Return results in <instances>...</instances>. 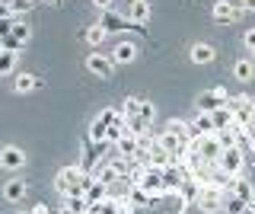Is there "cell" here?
Here are the masks:
<instances>
[{
  "label": "cell",
  "instance_id": "3957f363",
  "mask_svg": "<svg viewBox=\"0 0 255 214\" xmlns=\"http://www.w3.org/2000/svg\"><path fill=\"white\" fill-rule=\"evenodd\" d=\"M230 102V90L227 86H211V90H204L201 96L195 99V109L198 112H217Z\"/></svg>",
  "mask_w": 255,
  "mask_h": 214
},
{
  "label": "cell",
  "instance_id": "9a60e30c",
  "mask_svg": "<svg viewBox=\"0 0 255 214\" xmlns=\"http://www.w3.org/2000/svg\"><path fill=\"white\" fill-rule=\"evenodd\" d=\"M150 10H153V6L150 3H143V0H131V3H128V19L131 22H137V26H143V22L150 19Z\"/></svg>",
  "mask_w": 255,
  "mask_h": 214
},
{
  "label": "cell",
  "instance_id": "d4e9b609",
  "mask_svg": "<svg viewBox=\"0 0 255 214\" xmlns=\"http://www.w3.org/2000/svg\"><path fill=\"white\" fill-rule=\"evenodd\" d=\"M83 38H86V45H93V48H99V45L106 42V29H102L99 22H93V26H90V29L83 32Z\"/></svg>",
  "mask_w": 255,
  "mask_h": 214
},
{
  "label": "cell",
  "instance_id": "6da1fadb",
  "mask_svg": "<svg viewBox=\"0 0 255 214\" xmlns=\"http://www.w3.org/2000/svg\"><path fill=\"white\" fill-rule=\"evenodd\" d=\"M243 163H246V150L243 147H230V150H220L214 170L223 173V176H230V179H236V176H243Z\"/></svg>",
  "mask_w": 255,
  "mask_h": 214
},
{
  "label": "cell",
  "instance_id": "44dd1931",
  "mask_svg": "<svg viewBox=\"0 0 255 214\" xmlns=\"http://www.w3.org/2000/svg\"><path fill=\"white\" fill-rule=\"evenodd\" d=\"M175 192L182 195V202H185V205H198V195H201V186H198L195 179H185V182H182L179 189H175Z\"/></svg>",
  "mask_w": 255,
  "mask_h": 214
},
{
  "label": "cell",
  "instance_id": "52a82bcc",
  "mask_svg": "<svg viewBox=\"0 0 255 214\" xmlns=\"http://www.w3.org/2000/svg\"><path fill=\"white\" fill-rule=\"evenodd\" d=\"M243 6H236V3H230V0H220L217 6L211 10V16H214V22L217 26H227V22H236V19H243Z\"/></svg>",
  "mask_w": 255,
  "mask_h": 214
},
{
  "label": "cell",
  "instance_id": "f35d334b",
  "mask_svg": "<svg viewBox=\"0 0 255 214\" xmlns=\"http://www.w3.org/2000/svg\"><path fill=\"white\" fill-rule=\"evenodd\" d=\"M29 214H51V211H48V205H35V208H32Z\"/></svg>",
  "mask_w": 255,
  "mask_h": 214
},
{
  "label": "cell",
  "instance_id": "f1b7e54d",
  "mask_svg": "<svg viewBox=\"0 0 255 214\" xmlns=\"http://www.w3.org/2000/svg\"><path fill=\"white\" fill-rule=\"evenodd\" d=\"M96 118H99V122H106V125H109V128H112V125H118V122H125V115H122V109H112V106H106V109H102V112H99V115H96Z\"/></svg>",
  "mask_w": 255,
  "mask_h": 214
},
{
  "label": "cell",
  "instance_id": "7dc6e473",
  "mask_svg": "<svg viewBox=\"0 0 255 214\" xmlns=\"http://www.w3.org/2000/svg\"><path fill=\"white\" fill-rule=\"evenodd\" d=\"M252 61H255V54H252Z\"/></svg>",
  "mask_w": 255,
  "mask_h": 214
},
{
  "label": "cell",
  "instance_id": "bcb514c9",
  "mask_svg": "<svg viewBox=\"0 0 255 214\" xmlns=\"http://www.w3.org/2000/svg\"><path fill=\"white\" fill-rule=\"evenodd\" d=\"M143 3H150V0H143Z\"/></svg>",
  "mask_w": 255,
  "mask_h": 214
},
{
  "label": "cell",
  "instance_id": "484cf974",
  "mask_svg": "<svg viewBox=\"0 0 255 214\" xmlns=\"http://www.w3.org/2000/svg\"><path fill=\"white\" fill-rule=\"evenodd\" d=\"M106 134H109V125L99 122V118H93V125H90V141H93V144H102V147H106Z\"/></svg>",
  "mask_w": 255,
  "mask_h": 214
},
{
  "label": "cell",
  "instance_id": "836d02e7",
  "mask_svg": "<svg viewBox=\"0 0 255 214\" xmlns=\"http://www.w3.org/2000/svg\"><path fill=\"white\" fill-rule=\"evenodd\" d=\"M13 22H16V16H6V19H0V38H6L13 32Z\"/></svg>",
  "mask_w": 255,
  "mask_h": 214
},
{
  "label": "cell",
  "instance_id": "7a4b0ae2",
  "mask_svg": "<svg viewBox=\"0 0 255 214\" xmlns=\"http://www.w3.org/2000/svg\"><path fill=\"white\" fill-rule=\"evenodd\" d=\"M137 186H140L150 198H153V202L169 192V189H166V179H163V170H156V166H143V173H140Z\"/></svg>",
  "mask_w": 255,
  "mask_h": 214
},
{
  "label": "cell",
  "instance_id": "83f0119b",
  "mask_svg": "<svg viewBox=\"0 0 255 214\" xmlns=\"http://www.w3.org/2000/svg\"><path fill=\"white\" fill-rule=\"evenodd\" d=\"M220 211H227V214H243V211H246V202L227 192V195H223V208H220Z\"/></svg>",
  "mask_w": 255,
  "mask_h": 214
},
{
  "label": "cell",
  "instance_id": "8d00e7d4",
  "mask_svg": "<svg viewBox=\"0 0 255 214\" xmlns=\"http://www.w3.org/2000/svg\"><path fill=\"white\" fill-rule=\"evenodd\" d=\"M112 3H115V0H93V6H96V10H102V13L112 10Z\"/></svg>",
  "mask_w": 255,
  "mask_h": 214
},
{
  "label": "cell",
  "instance_id": "8fae6325",
  "mask_svg": "<svg viewBox=\"0 0 255 214\" xmlns=\"http://www.w3.org/2000/svg\"><path fill=\"white\" fill-rule=\"evenodd\" d=\"M195 144H198V154H201L207 163H217L220 144H217V138H214V134H207V138H195Z\"/></svg>",
  "mask_w": 255,
  "mask_h": 214
},
{
  "label": "cell",
  "instance_id": "ee69618b",
  "mask_svg": "<svg viewBox=\"0 0 255 214\" xmlns=\"http://www.w3.org/2000/svg\"><path fill=\"white\" fill-rule=\"evenodd\" d=\"M252 125H255V112H252Z\"/></svg>",
  "mask_w": 255,
  "mask_h": 214
},
{
  "label": "cell",
  "instance_id": "4fadbf2b",
  "mask_svg": "<svg viewBox=\"0 0 255 214\" xmlns=\"http://www.w3.org/2000/svg\"><path fill=\"white\" fill-rule=\"evenodd\" d=\"M112 61H115V64H131V61H137V45L134 42H118L115 51H112Z\"/></svg>",
  "mask_w": 255,
  "mask_h": 214
},
{
  "label": "cell",
  "instance_id": "74e56055",
  "mask_svg": "<svg viewBox=\"0 0 255 214\" xmlns=\"http://www.w3.org/2000/svg\"><path fill=\"white\" fill-rule=\"evenodd\" d=\"M6 16H13V10H10V3H0V19H6Z\"/></svg>",
  "mask_w": 255,
  "mask_h": 214
},
{
  "label": "cell",
  "instance_id": "5bb4252c",
  "mask_svg": "<svg viewBox=\"0 0 255 214\" xmlns=\"http://www.w3.org/2000/svg\"><path fill=\"white\" fill-rule=\"evenodd\" d=\"M230 195H236V198H243L246 205H252V202H255V186H252L249 179L236 176V179H233V186H230Z\"/></svg>",
  "mask_w": 255,
  "mask_h": 214
},
{
  "label": "cell",
  "instance_id": "d590c367",
  "mask_svg": "<svg viewBox=\"0 0 255 214\" xmlns=\"http://www.w3.org/2000/svg\"><path fill=\"white\" fill-rule=\"evenodd\" d=\"M10 10H13V16L22 13V10H29V0H10Z\"/></svg>",
  "mask_w": 255,
  "mask_h": 214
},
{
  "label": "cell",
  "instance_id": "e575fe53",
  "mask_svg": "<svg viewBox=\"0 0 255 214\" xmlns=\"http://www.w3.org/2000/svg\"><path fill=\"white\" fill-rule=\"evenodd\" d=\"M243 45H246V51L255 54V29H249V32L243 35Z\"/></svg>",
  "mask_w": 255,
  "mask_h": 214
},
{
  "label": "cell",
  "instance_id": "d6a6232c",
  "mask_svg": "<svg viewBox=\"0 0 255 214\" xmlns=\"http://www.w3.org/2000/svg\"><path fill=\"white\" fill-rule=\"evenodd\" d=\"M13 38H19V42H29V22H22V19H16L13 22Z\"/></svg>",
  "mask_w": 255,
  "mask_h": 214
},
{
  "label": "cell",
  "instance_id": "7402d4cb",
  "mask_svg": "<svg viewBox=\"0 0 255 214\" xmlns=\"http://www.w3.org/2000/svg\"><path fill=\"white\" fill-rule=\"evenodd\" d=\"M3 198H6V202H22V198H26V182H22V179H10L3 186Z\"/></svg>",
  "mask_w": 255,
  "mask_h": 214
},
{
  "label": "cell",
  "instance_id": "60d3db41",
  "mask_svg": "<svg viewBox=\"0 0 255 214\" xmlns=\"http://www.w3.org/2000/svg\"><path fill=\"white\" fill-rule=\"evenodd\" d=\"M58 214H74V211H70V208H67V205H64V208H61Z\"/></svg>",
  "mask_w": 255,
  "mask_h": 214
},
{
  "label": "cell",
  "instance_id": "2e32d148",
  "mask_svg": "<svg viewBox=\"0 0 255 214\" xmlns=\"http://www.w3.org/2000/svg\"><path fill=\"white\" fill-rule=\"evenodd\" d=\"M38 86H42V80H38L35 74H16V77H13V90L19 93V96H26V93H35Z\"/></svg>",
  "mask_w": 255,
  "mask_h": 214
},
{
  "label": "cell",
  "instance_id": "e0dca14e",
  "mask_svg": "<svg viewBox=\"0 0 255 214\" xmlns=\"http://www.w3.org/2000/svg\"><path fill=\"white\" fill-rule=\"evenodd\" d=\"M214 131H217V128H214L211 112H198L195 122H191V134H195V138H207V134H214Z\"/></svg>",
  "mask_w": 255,
  "mask_h": 214
},
{
  "label": "cell",
  "instance_id": "5b68a950",
  "mask_svg": "<svg viewBox=\"0 0 255 214\" xmlns=\"http://www.w3.org/2000/svg\"><path fill=\"white\" fill-rule=\"evenodd\" d=\"M223 189L220 186H201V195H198V208L204 214H217L223 208Z\"/></svg>",
  "mask_w": 255,
  "mask_h": 214
},
{
  "label": "cell",
  "instance_id": "b9f144b4",
  "mask_svg": "<svg viewBox=\"0 0 255 214\" xmlns=\"http://www.w3.org/2000/svg\"><path fill=\"white\" fill-rule=\"evenodd\" d=\"M42 3H54V0H42Z\"/></svg>",
  "mask_w": 255,
  "mask_h": 214
},
{
  "label": "cell",
  "instance_id": "c3c4849f",
  "mask_svg": "<svg viewBox=\"0 0 255 214\" xmlns=\"http://www.w3.org/2000/svg\"><path fill=\"white\" fill-rule=\"evenodd\" d=\"M54 3H58V0H54Z\"/></svg>",
  "mask_w": 255,
  "mask_h": 214
},
{
  "label": "cell",
  "instance_id": "4dcf8cb0",
  "mask_svg": "<svg viewBox=\"0 0 255 214\" xmlns=\"http://www.w3.org/2000/svg\"><path fill=\"white\" fill-rule=\"evenodd\" d=\"M137 118L147 128H153V118H156V109H153V102H147V99H140V112H137Z\"/></svg>",
  "mask_w": 255,
  "mask_h": 214
},
{
  "label": "cell",
  "instance_id": "f6af8a7d",
  "mask_svg": "<svg viewBox=\"0 0 255 214\" xmlns=\"http://www.w3.org/2000/svg\"><path fill=\"white\" fill-rule=\"evenodd\" d=\"M0 3H10V0H0Z\"/></svg>",
  "mask_w": 255,
  "mask_h": 214
},
{
  "label": "cell",
  "instance_id": "8992f818",
  "mask_svg": "<svg viewBox=\"0 0 255 214\" xmlns=\"http://www.w3.org/2000/svg\"><path fill=\"white\" fill-rule=\"evenodd\" d=\"M150 208H153V214H185L188 205L182 202V195H179V192H166L163 198H156Z\"/></svg>",
  "mask_w": 255,
  "mask_h": 214
},
{
  "label": "cell",
  "instance_id": "ba28073f",
  "mask_svg": "<svg viewBox=\"0 0 255 214\" xmlns=\"http://www.w3.org/2000/svg\"><path fill=\"white\" fill-rule=\"evenodd\" d=\"M156 144L169 154V160H179L182 163V157H185V147H188V141H182V138H175V134H169V131H163L156 138Z\"/></svg>",
  "mask_w": 255,
  "mask_h": 214
},
{
  "label": "cell",
  "instance_id": "9c48e42d",
  "mask_svg": "<svg viewBox=\"0 0 255 214\" xmlns=\"http://www.w3.org/2000/svg\"><path fill=\"white\" fill-rule=\"evenodd\" d=\"M0 166H3V170H22V166H26V150L13 147V144L0 147Z\"/></svg>",
  "mask_w": 255,
  "mask_h": 214
},
{
  "label": "cell",
  "instance_id": "ac0fdd59",
  "mask_svg": "<svg viewBox=\"0 0 255 214\" xmlns=\"http://www.w3.org/2000/svg\"><path fill=\"white\" fill-rule=\"evenodd\" d=\"M83 198H86V205H99V202H106L109 198V186H102V182H96V179H90V186H86V192H83Z\"/></svg>",
  "mask_w": 255,
  "mask_h": 214
},
{
  "label": "cell",
  "instance_id": "f546056e",
  "mask_svg": "<svg viewBox=\"0 0 255 214\" xmlns=\"http://www.w3.org/2000/svg\"><path fill=\"white\" fill-rule=\"evenodd\" d=\"M137 112H140V99H137V96H125V102H122L125 122H128V118H137Z\"/></svg>",
  "mask_w": 255,
  "mask_h": 214
},
{
  "label": "cell",
  "instance_id": "1f68e13d",
  "mask_svg": "<svg viewBox=\"0 0 255 214\" xmlns=\"http://www.w3.org/2000/svg\"><path fill=\"white\" fill-rule=\"evenodd\" d=\"M0 48H3V51H13V54H19L22 48H26V42H19V38L6 35V38H0Z\"/></svg>",
  "mask_w": 255,
  "mask_h": 214
},
{
  "label": "cell",
  "instance_id": "ffe728a7",
  "mask_svg": "<svg viewBox=\"0 0 255 214\" xmlns=\"http://www.w3.org/2000/svg\"><path fill=\"white\" fill-rule=\"evenodd\" d=\"M128 205H131V208H150V205H153V198L143 192L140 186H128Z\"/></svg>",
  "mask_w": 255,
  "mask_h": 214
},
{
  "label": "cell",
  "instance_id": "7bdbcfd3",
  "mask_svg": "<svg viewBox=\"0 0 255 214\" xmlns=\"http://www.w3.org/2000/svg\"><path fill=\"white\" fill-rule=\"evenodd\" d=\"M252 154H255V141H252Z\"/></svg>",
  "mask_w": 255,
  "mask_h": 214
},
{
  "label": "cell",
  "instance_id": "4316f807",
  "mask_svg": "<svg viewBox=\"0 0 255 214\" xmlns=\"http://www.w3.org/2000/svg\"><path fill=\"white\" fill-rule=\"evenodd\" d=\"M16 61H19V54H13V51H3V48H0V77L13 74V70H16Z\"/></svg>",
  "mask_w": 255,
  "mask_h": 214
},
{
  "label": "cell",
  "instance_id": "603a6c76",
  "mask_svg": "<svg viewBox=\"0 0 255 214\" xmlns=\"http://www.w3.org/2000/svg\"><path fill=\"white\" fill-rule=\"evenodd\" d=\"M163 131H169V134H175V138H182V141H191V138H195V134H191V125H185L182 118H169Z\"/></svg>",
  "mask_w": 255,
  "mask_h": 214
},
{
  "label": "cell",
  "instance_id": "7c38bea8",
  "mask_svg": "<svg viewBox=\"0 0 255 214\" xmlns=\"http://www.w3.org/2000/svg\"><path fill=\"white\" fill-rule=\"evenodd\" d=\"M217 61V48L207 42H198L191 45V64H214Z\"/></svg>",
  "mask_w": 255,
  "mask_h": 214
},
{
  "label": "cell",
  "instance_id": "277c9868",
  "mask_svg": "<svg viewBox=\"0 0 255 214\" xmlns=\"http://www.w3.org/2000/svg\"><path fill=\"white\" fill-rule=\"evenodd\" d=\"M99 26L106 29V35H112V32H140V26L137 22H131V19H122L115 10H106L99 16Z\"/></svg>",
  "mask_w": 255,
  "mask_h": 214
},
{
  "label": "cell",
  "instance_id": "d6986e66",
  "mask_svg": "<svg viewBox=\"0 0 255 214\" xmlns=\"http://www.w3.org/2000/svg\"><path fill=\"white\" fill-rule=\"evenodd\" d=\"M233 77L239 83H249L252 77H255V61L252 58H236V64H233Z\"/></svg>",
  "mask_w": 255,
  "mask_h": 214
},
{
  "label": "cell",
  "instance_id": "ab89813d",
  "mask_svg": "<svg viewBox=\"0 0 255 214\" xmlns=\"http://www.w3.org/2000/svg\"><path fill=\"white\" fill-rule=\"evenodd\" d=\"M243 10L246 13H255V0H243Z\"/></svg>",
  "mask_w": 255,
  "mask_h": 214
},
{
  "label": "cell",
  "instance_id": "cb8c5ba5",
  "mask_svg": "<svg viewBox=\"0 0 255 214\" xmlns=\"http://www.w3.org/2000/svg\"><path fill=\"white\" fill-rule=\"evenodd\" d=\"M211 118H214V128H217V131L233 128V112H230V106H223V109H217V112H211Z\"/></svg>",
  "mask_w": 255,
  "mask_h": 214
},
{
  "label": "cell",
  "instance_id": "30bf717a",
  "mask_svg": "<svg viewBox=\"0 0 255 214\" xmlns=\"http://www.w3.org/2000/svg\"><path fill=\"white\" fill-rule=\"evenodd\" d=\"M86 67H90V74H96V77H112V70H115V61L112 58H106L102 51H93L90 58H86Z\"/></svg>",
  "mask_w": 255,
  "mask_h": 214
}]
</instances>
